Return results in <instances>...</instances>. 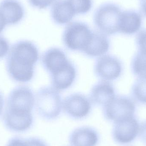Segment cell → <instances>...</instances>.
Wrapping results in <instances>:
<instances>
[{
	"instance_id": "cell-23",
	"label": "cell",
	"mask_w": 146,
	"mask_h": 146,
	"mask_svg": "<svg viewBox=\"0 0 146 146\" xmlns=\"http://www.w3.org/2000/svg\"><path fill=\"white\" fill-rule=\"evenodd\" d=\"M136 41L139 50L146 53V29L141 31L137 34Z\"/></svg>"
},
{
	"instance_id": "cell-19",
	"label": "cell",
	"mask_w": 146,
	"mask_h": 146,
	"mask_svg": "<svg viewBox=\"0 0 146 146\" xmlns=\"http://www.w3.org/2000/svg\"><path fill=\"white\" fill-rule=\"evenodd\" d=\"M131 66L134 74L139 78L146 77V53L139 50L134 56Z\"/></svg>"
},
{
	"instance_id": "cell-24",
	"label": "cell",
	"mask_w": 146,
	"mask_h": 146,
	"mask_svg": "<svg viewBox=\"0 0 146 146\" xmlns=\"http://www.w3.org/2000/svg\"><path fill=\"white\" fill-rule=\"evenodd\" d=\"M9 49V44L8 40L4 37L0 36V59L6 56Z\"/></svg>"
},
{
	"instance_id": "cell-20",
	"label": "cell",
	"mask_w": 146,
	"mask_h": 146,
	"mask_svg": "<svg viewBox=\"0 0 146 146\" xmlns=\"http://www.w3.org/2000/svg\"><path fill=\"white\" fill-rule=\"evenodd\" d=\"M131 91L135 100L146 104V77L139 78L134 83Z\"/></svg>"
},
{
	"instance_id": "cell-14",
	"label": "cell",
	"mask_w": 146,
	"mask_h": 146,
	"mask_svg": "<svg viewBox=\"0 0 146 146\" xmlns=\"http://www.w3.org/2000/svg\"><path fill=\"white\" fill-rule=\"evenodd\" d=\"M50 15L55 24L62 25L70 23L76 14L68 0H56L52 4Z\"/></svg>"
},
{
	"instance_id": "cell-29",
	"label": "cell",
	"mask_w": 146,
	"mask_h": 146,
	"mask_svg": "<svg viewBox=\"0 0 146 146\" xmlns=\"http://www.w3.org/2000/svg\"><path fill=\"white\" fill-rule=\"evenodd\" d=\"M7 25L5 20L2 15L0 13V33L3 31Z\"/></svg>"
},
{
	"instance_id": "cell-21",
	"label": "cell",
	"mask_w": 146,
	"mask_h": 146,
	"mask_svg": "<svg viewBox=\"0 0 146 146\" xmlns=\"http://www.w3.org/2000/svg\"><path fill=\"white\" fill-rule=\"evenodd\" d=\"M76 15H84L92 9L93 0H68Z\"/></svg>"
},
{
	"instance_id": "cell-26",
	"label": "cell",
	"mask_w": 146,
	"mask_h": 146,
	"mask_svg": "<svg viewBox=\"0 0 146 146\" xmlns=\"http://www.w3.org/2000/svg\"><path fill=\"white\" fill-rule=\"evenodd\" d=\"M26 146H48L46 143L37 137H31L26 139Z\"/></svg>"
},
{
	"instance_id": "cell-4",
	"label": "cell",
	"mask_w": 146,
	"mask_h": 146,
	"mask_svg": "<svg viewBox=\"0 0 146 146\" xmlns=\"http://www.w3.org/2000/svg\"><path fill=\"white\" fill-rule=\"evenodd\" d=\"M93 33L94 31L84 22H71L63 32V42L68 49L82 53L91 43Z\"/></svg>"
},
{
	"instance_id": "cell-25",
	"label": "cell",
	"mask_w": 146,
	"mask_h": 146,
	"mask_svg": "<svg viewBox=\"0 0 146 146\" xmlns=\"http://www.w3.org/2000/svg\"><path fill=\"white\" fill-rule=\"evenodd\" d=\"M6 146H26V139L19 136H14L9 140Z\"/></svg>"
},
{
	"instance_id": "cell-28",
	"label": "cell",
	"mask_w": 146,
	"mask_h": 146,
	"mask_svg": "<svg viewBox=\"0 0 146 146\" xmlns=\"http://www.w3.org/2000/svg\"><path fill=\"white\" fill-rule=\"evenodd\" d=\"M140 8L142 13L146 17V0H141Z\"/></svg>"
},
{
	"instance_id": "cell-5",
	"label": "cell",
	"mask_w": 146,
	"mask_h": 146,
	"mask_svg": "<svg viewBox=\"0 0 146 146\" xmlns=\"http://www.w3.org/2000/svg\"><path fill=\"white\" fill-rule=\"evenodd\" d=\"M35 103V96L30 88L17 86L11 91L7 98L5 111L16 115L32 113Z\"/></svg>"
},
{
	"instance_id": "cell-1",
	"label": "cell",
	"mask_w": 146,
	"mask_h": 146,
	"mask_svg": "<svg viewBox=\"0 0 146 146\" xmlns=\"http://www.w3.org/2000/svg\"><path fill=\"white\" fill-rule=\"evenodd\" d=\"M39 57L37 46L31 41L21 40L11 46L6 59V68L10 78L17 82L30 81Z\"/></svg>"
},
{
	"instance_id": "cell-9",
	"label": "cell",
	"mask_w": 146,
	"mask_h": 146,
	"mask_svg": "<svg viewBox=\"0 0 146 146\" xmlns=\"http://www.w3.org/2000/svg\"><path fill=\"white\" fill-rule=\"evenodd\" d=\"M122 65L120 60L113 56L106 55L99 58L95 63L96 75L104 81L114 80L121 76Z\"/></svg>"
},
{
	"instance_id": "cell-15",
	"label": "cell",
	"mask_w": 146,
	"mask_h": 146,
	"mask_svg": "<svg viewBox=\"0 0 146 146\" xmlns=\"http://www.w3.org/2000/svg\"><path fill=\"white\" fill-rule=\"evenodd\" d=\"M115 96L113 85L104 80L93 87L90 92V100L94 104L103 107Z\"/></svg>"
},
{
	"instance_id": "cell-13",
	"label": "cell",
	"mask_w": 146,
	"mask_h": 146,
	"mask_svg": "<svg viewBox=\"0 0 146 146\" xmlns=\"http://www.w3.org/2000/svg\"><path fill=\"white\" fill-rule=\"evenodd\" d=\"M0 13L7 25L18 24L24 18V7L18 0H2L0 2Z\"/></svg>"
},
{
	"instance_id": "cell-2",
	"label": "cell",
	"mask_w": 146,
	"mask_h": 146,
	"mask_svg": "<svg viewBox=\"0 0 146 146\" xmlns=\"http://www.w3.org/2000/svg\"><path fill=\"white\" fill-rule=\"evenodd\" d=\"M61 96L58 90L50 86L41 88L35 96V107L38 114L48 121L57 118L62 108Z\"/></svg>"
},
{
	"instance_id": "cell-22",
	"label": "cell",
	"mask_w": 146,
	"mask_h": 146,
	"mask_svg": "<svg viewBox=\"0 0 146 146\" xmlns=\"http://www.w3.org/2000/svg\"><path fill=\"white\" fill-rule=\"evenodd\" d=\"M30 5L35 8L43 9L51 6L56 0H28Z\"/></svg>"
},
{
	"instance_id": "cell-6",
	"label": "cell",
	"mask_w": 146,
	"mask_h": 146,
	"mask_svg": "<svg viewBox=\"0 0 146 146\" xmlns=\"http://www.w3.org/2000/svg\"><path fill=\"white\" fill-rule=\"evenodd\" d=\"M135 106L130 98L125 96H115L103 106V113L106 119L117 121L134 115Z\"/></svg>"
},
{
	"instance_id": "cell-27",
	"label": "cell",
	"mask_w": 146,
	"mask_h": 146,
	"mask_svg": "<svg viewBox=\"0 0 146 146\" xmlns=\"http://www.w3.org/2000/svg\"><path fill=\"white\" fill-rule=\"evenodd\" d=\"M139 135L141 140L146 144V120L140 125Z\"/></svg>"
},
{
	"instance_id": "cell-10",
	"label": "cell",
	"mask_w": 146,
	"mask_h": 146,
	"mask_svg": "<svg viewBox=\"0 0 146 146\" xmlns=\"http://www.w3.org/2000/svg\"><path fill=\"white\" fill-rule=\"evenodd\" d=\"M70 61L65 52L57 48L49 49L42 56V64L50 75L62 70Z\"/></svg>"
},
{
	"instance_id": "cell-11",
	"label": "cell",
	"mask_w": 146,
	"mask_h": 146,
	"mask_svg": "<svg viewBox=\"0 0 146 146\" xmlns=\"http://www.w3.org/2000/svg\"><path fill=\"white\" fill-rule=\"evenodd\" d=\"M99 141L98 132L94 128L88 126L75 129L69 137L71 146H96Z\"/></svg>"
},
{
	"instance_id": "cell-7",
	"label": "cell",
	"mask_w": 146,
	"mask_h": 146,
	"mask_svg": "<svg viewBox=\"0 0 146 146\" xmlns=\"http://www.w3.org/2000/svg\"><path fill=\"white\" fill-rule=\"evenodd\" d=\"M139 123L134 115L128 117L114 122L112 136L120 145H126L133 141L139 135Z\"/></svg>"
},
{
	"instance_id": "cell-3",
	"label": "cell",
	"mask_w": 146,
	"mask_h": 146,
	"mask_svg": "<svg viewBox=\"0 0 146 146\" xmlns=\"http://www.w3.org/2000/svg\"><path fill=\"white\" fill-rule=\"evenodd\" d=\"M122 9L113 3L100 5L95 10L93 16L94 25L99 31L106 35L119 32V25Z\"/></svg>"
},
{
	"instance_id": "cell-17",
	"label": "cell",
	"mask_w": 146,
	"mask_h": 146,
	"mask_svg": "<svg viewBox=\"0 0 146 146\" xmlns=\"http://www.w3.org/2000/svg\"><path fill=\"white\" fill-rule=\"evenodd\" d=\"M76 74L74 66L70 61L62 70L50 75L53 88L58 91L69 88L75 80Z\"/></svg>"
},
{
	"instance_id": "cell-18",
	"label": "cell",
	"mask_w": 146,
	"mask_h": 146,
	"mask_svg": "<svg viewBox=\"0 0 146 146\" xmlns=\"http://www.w3.org/2000/svg\"><path fill=\"white\" fill-rule=\"evenodd\" d=\"M110 48V40L107 35L99 31H94L92 39L82 53L89 57H98L106 54Z\"/></svg>"
},
{
	"instance_id": "cell-12",
	"label": "cell",
	"mask_w": 146,
	"mask_h": 146,
	"mask_svg": "<svg viewBox=\"0 0 146 146\" xmlns=\"http://www.w3.org/2000/svg\"><path fill=\"white\" fill-rule=\"evenodd\" d=\"M3 122L4 127L9 131L14 133H24L32 127L33 117L32 113L17 115L4 112Z\"/></svg>"
},
{
	"instance_id": "cell-30",
	"label": "cell",
	"mask_w": 146,
	"mask_h": 146,
	"mask_svg": "<svg viewBox=\"0 0 146 146\" xmlns=\"http://www.w3.org/2000/svg\"><path fill=\"white\" fill-rule=\"evenodd\" d=\"M4 105V99L3 94L0 91V116L2 114Z\"/></svg>"
},
{
	"instance_id": "cell-16",
	"label": "cell",
	"mask_w": 146,
	"mask_h": 146,
	"mask_svg": "<svg viewBox=\"0 0 146 146\" xmlns=\"http://www.w3.org/2000/svg\"><path fill=\"white\" fill-rule=\"evenodd\" d=\"M142 24V15L138 11L131 9L123 11L119 32L125 35H133L139 31Z\"/></svg>"
},
{
	"instance_id": "cell-8",
	"label": "cell",
	"mask_w": 146,
	"mask_h": 146,
	"mask_svg": "<svg viewBox=\"0 0 146 146\" xmlns=\"http://www.w3.org/2000/svg\"><path fill=\"white\" fill-rule=\"evenodd\" d=\"M65 113L74 119H82L87 116L92 109L90 99L84 94L75 93L67 96L62 103Z\"/></svg>"
}]
</instances>
